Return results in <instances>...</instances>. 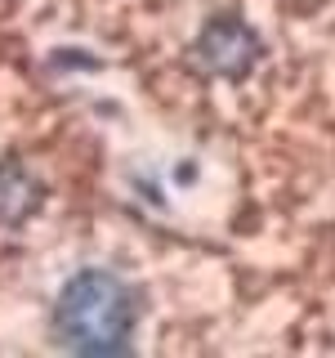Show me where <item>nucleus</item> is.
Returning a JSON list of instances; mask_svg holds the SVG:
<instances>
[{"label": "nucleus", "mask_w": 335, "mask_h": 358, "mask_svg": "<svg viewBox=\"0 0 335 358\" xmlns=\"http://www.w3.org/2000/svg\"><path fill=\"white\" fill-rule=\"evenodd\" d=\"M31 197H36V188L27 184V175H18L14 166L0 171V220H18L31 206Z\"/></svg>", "instance_id": "nucleus-3"}, {"label": "nucleus", "mask_w": 335, "mask_h": 358, "mask_svg": "<svg viewBox=\"0 0 335 358\" xmlns=\"http://www.w3.org/2000/svg\"><path fill=\"white\" fill-rule=\"evenodd\" d=\"M197 50H201V59H206V67L228 72V76H241L246 67L255 63V54H260V41H255V31L246 27L237 14H219V18L206 22Z\"/></svg>", "instance_id": "nucleus-2"}, {"label": "nucleus", "mask_w": 335, "mask_h": 358, "mask_svg": "<svg viewBox=\"0 0 335 358\" xmlns=\"http://www.w3.org/2000/svg\"><path fill=\"white\" fill-rule=\"evenodd\" d=\"M134 331V296L107 268H81L54 305V336L76 354H117Z\"/></svg>", "instance_id": "nucleus-1"}]
</instances>
